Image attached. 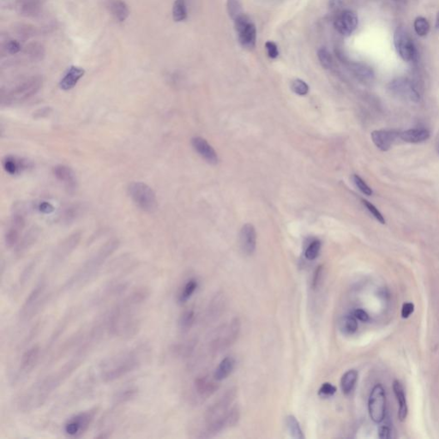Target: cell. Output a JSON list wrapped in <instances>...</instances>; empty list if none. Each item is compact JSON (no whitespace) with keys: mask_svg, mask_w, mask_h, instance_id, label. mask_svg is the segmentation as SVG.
Listing matches in <instances>:
<instances>
[{"mask_svg":"<svg viewBox=\"0 0 439 439\" xmlns=\"http://www.w3.org/2000/svg\"><path fill=\"white\" fill-rule=\"evenodd\" d=\"M239 243L245 255H252L257 246V233L253 225L247 223L243 226L239 234Z\"/></svg>","mask_w":439,"mask_h":439,"instance_id":"obj_15","label":"cell"},{"mask_svg":"<svg viewBox=\"0 0 439 439\" xmlns=\"http://www.w3.org/2000/svg\"><path fill=\"white\" fill-rule=\"evenodd\" d=\"M41 349L38 346H33L22 354L19 366L14 377V382H18L32 372L40 358Z\"/></svg>","mask_w":439,"mask_h":439,"instance_id":"obj_11","label":"cell"},{"mask_svg":"<svg viewBox=\"0 0 439 439\" xmlns=\"http://www.w3.org/2000/svg\"><path fill=\"white\" fill-rule=\"evenodd\" d=\"M35 268V264H33L32 263V264H30V265L28 266L27 268H25L24 270H23L22 276L20 277V287H21V286H23V285L29 281L30 276L32 274L33 268Z\"/></svg>","mask_w":439,"mask_h":439,"instance_id":"obj_52","label":"cell"},{"mask_svg":"<svg viewBox=\"0 0 439 439\" xmlns=\"http://www.w3.org/2000/svg\"><path fill=\"white\" fill-rule=\"evenodd\" d=\"M87 350L85 347H81L71 361L57 371L34 383L18 399V409L22 412H30L42 406L61 383L78 368Z\"/></svg>","mask_w":439,"mask_h":439,"instance_id":"obj_1","label":"cell"},{"mask_svg":"<svg viewBox=\"0 0 439 439\" xmlns=\"http://www.w3.org/2000/svg\"><path fill=\"white\" fill-rule=\"evenodd\" d=\"M265 47L268 52V57L271 59H277L279 55V51L277 47V44L273 41H267L265 44Z\"/></svg>","mask_w":439,"mask_h":439,"instance_id":"obj_51","label":"cell"},{"mask_svg":"<svg viewBox=\"0 0 439 439\" xmlns=\"http://www.w3.org/2000/svg\"><path fill=\"white\" fill-rule=\"evenodd\" d=\"M320 249H321V242L319 240L312 241L306 250V253H305L306 258L308 260H314L319 254Z\"/></svg>","mask_w":439,"mask_h":439,"instance_id":"obj_43","label":"cell"},{"mask_svg":"<svg viewBox=\"0 0 439 439\" xmlns=\"http://www.w3.org/2000/svg\"><path fill=\"white\" fill-rule=\"evenodd\" d=\"M119 241L117 239H112L100 247L94 255L91 256L76 273L65 282L64 290L71 291L84 287L87 284L95 275L97 274L100 267L103 265L106 259L114 253L118 247Z\"/></svg>","mask_w":439,"mask_h":439,"instance_id":"obj_4","label":"cell"},{"mask_svg":"<svg viewBox=\"0 0 439 439\" xmlns=\"http://www.w3.org/2000/svg\"><path fill=\"white\" fill-rule=\"evenodd\" d=\"M149 297V292L141 288L130 293L120 302L109 315L106 328L109 333L129 337L136 333L139 328V311Z\"/></svg>","mask_w":439,"mask_h":439,"instance_id":"obj_2","label":"cell"},{"mask_svg":"<svg viewBox=\"0 0 439 439\" xmlns=\"http://www.w3.org/2000/svg\"><path fill=\"white\" fill-rule=\"evenodd\" d=\"M414 311H415V305L414 304L410 303V302L403 304L402 308H401V317L402 318H408Z\"/></svg>","mask_w":439,"mask_h":439,"instance_id":"obj_53","label":"cell"},{"mask_svg":"<svg viewBox=\"0 0 439 439\" xmlns=\"http://www.w3.org/2000/svg\"><path fill=\"white\" fill-rule=\"evenodd\" d=\"M437 153H438V155H439V141H438V144H437Z\"/></svg>","mask_w":439,"mask_h":439,"instance_id":"obj_58","label":"cell"},{"mask_svg":"<svg viewBox=\"0 0 439 439\" xmlns=\"http://www.w3.org/2000/svg\"><path fill=\"white\" fill-rule=\"evenodd\" d=\"M336 392V388L334 385H331L330 382H325L322 385V387L320 388L318 395L323 398H328V397L334 396Z\"/></svg>","mask_w":439,"mask_h":439,"instance_id":"obj_47","label":"cell"},{"mask_svg":"<svg viewBox=\"0 0 439 439\" xmlns=\"http://www.w3.org/2000/svg\"><path fill=\"white\" fill-rule=\"evenodd\" d=\"M173 17L175 22H183L187 18V9L184 0H175L173 8Z\"/></svg>","mask_w":439,"mask_h":439,"instance_id":"obj_36","label":"cell"},{"mask_svg":"<svg viewBox=\"0 0 439 439\" xmlns=\"http://www.w3.org/2000/svg\"><path fill=\"white\" fill-rule=\"evenodd\" d=\"M334 25L342 36H350L358 26V16L355 12L349 10L342 11L336 16Z\"/></svg>","mask_w":439,"mask_h":439,"instance_id":"obj_13","label":"cell"},{"mask_svg":"<svg viewBox=\"0 0 439 439\" xmlns=\"http://www.w3.org/2000/svg\"><path fill=\"white\" fill-rule=\"evenodd\" d=\"M25 52L31 58V60L35 61H40L45 56L44 46L38 42L30 43L25 49Z\"/></svg>","mask_w":439,"mask_h":439,"instance_id":"obj_37","label":"cell"},{"mask_svg":"<svg viewBox=\"0 0 439 439\" xmlns=\"http://www.w3.org/2000/svg\"><path fill=\"white\" fill-rule=\"evenodd\" d=\"M414 26H415V32L418 36L424 37V36L428 35L429 31H430V24L425 17H422V16L417 17L415 19Z\"/></svg>","mask_w":439,"mask_h":439,"instance_id":"obj_38","label":"cell"},{"mask_svg":"<svg viewBox=\"0 0 439 439\" xmlns=\"http://www.w3.org/2000/svg\"><path fill=\"white\" fill-rule=\"evenodd\" d=\"M198 282H197V280H189V281L184 285V287L182 288L180 293H179V296H178V302H179V304L186 303V302L191 298V296L193 295V293H195V291L197 290V288H198Z\"/></svg>","mask_w":439,"mask_h":439,"instance_id":"obj_32","label":"cell"},{"mask_svg":"<svg viewBox=\"0 0 439 439\" xmlns=\"http://www.w3.org/2000/svg\"><path fill=\"white\" fill-rule=\"evenodd\" d=\"M394 44L400 57L405 61H413L416 56L415 44L408 33L402 28H398L394 36Z\"/></svg>","mask_w":439,"mask_h":439,"instance_id":"obj_12","label":"cell"},{"mask_svg":"<svg viewBox=\"0 0 439 439\" xmlns=\"http://www.w3.org/2000/svg\"><path fill=\"white\" fill-rule=\"evenodd\" d=\"M352 181L355 184L356 187L358 188L359 190H361V193H363V194L366 196L372 195L371 188L359 175L354 174L352 176Z\"/></svg>","mask_w":439,"mask_h":439,"instance_id":"obj_44","label":"cell"},{"mask_svg":"<svg viewBox=\"0 0 439 439\" xmlns=\"http://www.w3.org/2000/svg\"><path fill=\"white\" fill-rule=\"evenodd\" d=\"M55 178L61 182L69 191H75L77 188V179L75 172L68 166L58 165L52 169Z\"/></svg>","mask_w":439,"mask_h":439,"instance_id":"obj_16","label":"cell"},{"mask_svg":"<svg viewBox=\"0 0 439 439\" xmlns=\"http://www.w3.org/2000/svg\"><path fill=\"white\" fill-rule=\"evenodd\" d=\"M389 91L396 97L409 100L415 103L420 102L421 99L420 90L415 81L408 78L399 77L391 81L388 86Z\"/></svg>","mask_w":439,"mask_h":439,"instance_id":"obj_9","label":"cell"},{"mask_svg":"<svg viewBox=\"0 0 439 439\" xmlns=\"http://www.w3.org/2000/svg\"><path fill=\"white\" fill-rule=\"evenodd\" d=\"M323 267L320 266L317 267L316 271H315L314 276H313V280H312V288L313 289H317L320 286V283L323 281Z\"/></svg>","mask_w":439,"mask_h":439,"instance_id":"obj_49","label":"cell"},{"mask_svg":"<svg viewBox=\"0 0 439 439\" xmlns=\"http://www.w3.org/2000/svg\"><path fill=\"white\" fill-rule=\"evenodd\" d=\"M105 6L109 13L119 22H125L130 15V10L124 0H106Z\"/></svg>","mask_w":439,"mask_h":439,"instance_id":"obj_21","label":"cell"},{"mask_svg":"<svg viewBox=\"0 0 439 439\" xmlns=\"http://www.w3.org/2000/svg\"><path fill=\"white\" fill-rule=\"evenodd\" d=\"M436 27H437V29L439 30V12L437 13V15H436Z\"/></svg>","mask_w":439,"mask_h":439,"instance_id":"obj_57","label":"cell"},{"mask_svg":"<svg viewBox=\"0 0 439 439\" xmlns=\"http://www.w3.org/2000/svg\"><path fill=\"white\" fill-rule=\"evenodd\" d=\"M369 415L375 423H381L386 414V393L382 385H377L372 389L368 401Z\"/></svg>","mask_w":439,"mask_h":439,"instance_id":"obj_10","label":"cell"},{"mask_svg":"<svg viewBox=\"0 0 439 439\" xmlns=\"http://www.w3.org/2000/svg\"><path fill=\"white\" fill-rule=\"evenodd\" d=\"M84 69L78 66H71L60 80V89L65 91L72 90L80 81V79L84 76Z\"/></svg>","mask_w":439,"mask_h":439,"instance_id":"obj_23","label":"cell"},{"mask_svg":"<svg viewBox=\"0 0 439 439\" xmlns=\"http://www.w3.org/2000/svg\"><path fill=\"white\" fill-rule=\"evenodd\" d=\"M2 166H3L4 170L7 174L14 176V175L22 174V172L27 170L28 168L31 167V163L22 158L13 156V155H7L2 160Z\"/></svg>","mask_w":439,"mask_h":439,"instance_id":"obj_19","label":"cell"},{"mask_svg":"<svg viewBox=\"0 0 439 439\" xmlns=\"http://www.w3.org/2000/svg\"><path fill=\"white\" fill-rule=\"evenodd\" d=\"M96 409L89 410L75 415L65 421L63 431L65 436L71 438H78L83 436L93 422Z\"/></svg>","mask_w":439,"mask_h":439,"instance_id":"obj_7","label":"cell"},{"mask_svg":"<svg viewBox=\"0 0 439 439\" xmlns=\"http://www.w3.org/2000/svg\"><path fill=\"white\" fill-rule=\"evenodd\" d=\"M228 15L233 21L243 14L241 3L239 0H228L227 3Z\"/></svg>","mask_w":439,"mask_h":439,"instance_id":"obj_41","label":"cell"},{"mask_svg":"<svg viewBox=\"0 0 439 439\" xmlns=\"http://www.w3.org/2000/svg\"><path fill=\"white\" fill-rule=\"evenodd\" d=\"M240 46L246 50L255 48L257 41V30L253 22L250 23L242 32L238 34Z\"/></svg>","mask_w":439,"mask_h":439,"instance_id":"obj_29","label":"cell"},{"mask_svg":"<svg viewBox=\"0 0 439 439\" xmlns=\"http://www.w3.org/2000/svg\"><path fill=\"white\" fill-rule=\"evenodd\" d=\"M21 49H22L21 44L18 41H14V40L7 41L6 45H5V50H6V52L9 53V54H16V53H18L21 51Z\"/></svg>","mask_w":439,"mask_h":439,"instance_id":"obj_48","label":"cell"},{"mask_svg":"<svg viewBox=\"0 0 439 439\" xmlns=\"http://www.w3.org/2000/svg\"><path fill=\"white\" fill-rule=\"evenodd\" d=\"M127 190L133 203L143 211L151 213L157 208L156 194L144 182H131L128 185Z\"/></svg>","mask_w":439,"mask_h":439,"instance_id":"obj_6","label":"cell"},{"mask_svg":"<svg viewBox=\"0 0 439 439\" xmlns=\"http://www.w3.org/2000/svg\"><path fill=\"white\" fill-rule=\"evenodd\" d=\"M234 366H235V361L232 357H227L224 359L214 371V378L217 381L226 379L232 373Z\"/></svg>","mask_w":439,"mask_h":439,"instance_id":"obj_30","label":"cell"},{"mask_svg":"<svg viewBox=\"0 0 439 439\" xmlns=\"http://www.w3.org/2000/svg\"><path fill=\"white\" fill-rule=\"evenodd\" d=\"M42 78L41 76H32L16 84L6 91H2L1 105L3 106H13L22 103L33 97L41 90Z\"/></svg>","mask_w":439,"mask_h":439,"instance_id":"obj_5","label":"cell"},{"mask_svg":"<svg viewBox=\"0 0 439 439\" xmlns=\"http://www.w3.org/2000/svg\"><path fill=\"white\" fill-rule=\"evenodd\" d=\"M349 70L353 76L365 84H369L374 80V72L368 65L362 63H351Z\"/></svg>","mask_w":439,"mask_h":439,"instance_id":"obj_28","label":"cell"},{"mask_svg":"<svg viewBox=\"0 0 439 439\" xmlns=\"http://www.w3.org/2000/svg\"><path fill=\"white\" fill-rule=\"evenodd\" d=\"M342 2L341 0H331L330 2V8L333 11L341 12L340 10L342 8Z\"/></svg>","mask_w":439,"mask_h":439,"instance_id":"obj_56","label":"cell"},{"mask_svg":"<svg viewBox=\"0 0 439 439\" xmlns=\"http://www.w3.org/2000/svg\"><path fill=\"white\" fill-rule=\"evenodd\" d=\"M378 436L381 439H389L392 437V431L390 426L382 425L378 429Z\"/></svg>","mask_w":439,"mask_h":439,"instance_id":"obj_54","label":"cell"},{"mask_svg":"<svg viewBox=\"0 0 439 439\" xmlns=\"http://www.w3.org/2000/svg\"><path fill=\"white\" fill-rule=\"evenodd\" d=\"M46 289V282L41 281L29 294L20 311V319L26 322L34 317L38 312L44 301Z\"/></svg>","mask_w":439,"mask_h":439,"instance_id":"obj_8","label":"cell"},{"mask_svg":"<svg viewBox=\"0 0 439 439\" xmlns=\"http://www.w3.org/2000/svg\"><path fill=\"white\" fill-rule=\"evenodd\" d=\"M286 426H287L288 433L293 438H305V436L299 426V423L293 415H288V417L286 418Z\"/></svg>","mask_w":439,"mask_h":439,"instance_id":"obj_33","label":"cell"},{"mask_svg":"<svg viewBox=\"0 0 439 439\" xmlns=\"http://www.w3.org/2000/svg\"><path fill=\"white\" fill-rule=\"evenodd\" d=\"M195 319V313L193 310H189L184 312L180 317L179 319V328H181V331H186L190 330V327L193 326Z\"/></svg>","mask_w":439,"mask_h":439,"instance_id":"obj_40","label":"cell"},{"mask_svg":"<svg viewBox=\"0 0 439 439\" xmlns=\"http://www.w3.org/2000/svg\"><path fill=\"white\" fill-rule=\"evenodd\" d=\"M146 352V347L139 346L104 360L98 366L99 379L111 382L122 378L142 366Z\"/></svg>","mask_w":439,"mask_h":439,"instance_id":"obj_3","label":"cell"},{"mask_svg":"<svg viewBox=\"0 0 439 439\" xmlns=\"http://www.w3.org/2000/svg\"><path fill=\"white\" fill-rule=\"evenodd\" d=\"M358 330V322L353 314L347 315L341 321V331L345 335H352Z\"/></svg>","mask_w":439,"mask_h":439,"instance_id":"obj_34","label":"cell"},{"mask_svg":"<svg viewBox=\"0 0 439 439\" xmlns=\"http://www.w3.org/2000/svg\"><path fill=\"white\" fill-rule=\"evenodd\" d=\"M216 382L215 378L213 380V378L209 376L198 377L194 382L196 393L198 394L201 398L209 397L213 395L219 387Z\"/></svg>","mask_w":439,"mask_h":439,"instance_id":"obj_20","label":"cell"},{"mask_svg":"<svg viewBox=\"0 0 439 439\" xmlns=\"http://www.w3.org/2000/svg\"><path fill=\"white\" fill-rule=\"evenodd\" d=\"M24 217L21 214H15L11 219V225L6 230V245L8 247H13L16 245L20 239V233L24 228Z\"/></svg>","mask_w":439,"mask_h":439,"instance_id":"obj_18","label":"cell"},{"mask_svg":"<svg viewBox=\"0 0 439 439\" xmlns=\"http://www.w3.org/2000/svg\"><path fill=\"white\" fill-rule=\"evenodd\" d=\"M44 0H16L17 12L23 16H36L42 10Z\"/></svg>","mask_w":439,"mask_h":439,"instance_id":"obj_24","label":"cell"},{"mask_svg":"<svg viewBox=\"0 0 439 439\" xmlns=\"http://www.w3.org/2000/svg\"><path fill=\"white\" fill-rule=\"evenodd\" d=\"M252 21L250 19V17L248 16H246L245 14H242L239 17H237L235 20H234V28H235L236 32L237 34H239V33L242 32L243 30L245 29V28L250 24V23H252Z\"/></svg>","mask_w":439,"mask_h":439,"instance_id":"obj_45","label":"cell"},{"mask_svg":"<svg viewBox=\"0 0 439 439\" xmlns=\"http://www.w3.org/2000/svg\"><path fill=\"white\" fill-rule=\"evenodd\" d=\"M398 139H400V132L395 130H379L371 132L373 144L381 151H389Z\"/></svg>","mask_w":439,"mask_h":439,"instance_id":"obj_14","label":"cell"},{"mask_svg":"<svg viewBox=\"0 0 439 439\" xmlns=\"http://www.w3.org/2000/svg\"><path fill=\"white\" fill-rule=\"evenodd\" d=\"M362 202H363L364 205L366 207V209H368V211L373 215V217H374L375 219L377 220V222H379L381 224H385L386 223L385 217L382 216V214L380 213L379 210L373 204H371L370 202L366 200H362Z\"/></svg>","mask_w":439,"mask_h":439,"instance_id":"obj_46","label":"cell"},{"mask_svg":"<svg viewBox=\"0 0 439 439\" xmlns=\"http://www.w3.org/2000/svg\"><path fill=\"white\" fill-rule=\"evenodd\" d=\"M36 209L39 211L43 213V214H52V212L54 211V207L52 206V204H50L46 201H41L38 203Z\"/></svg>","mask_w":439,"mask_h":439,"instance_id":"obj_50","label":"cell"},{"mask_svg":"<svg viewBox=\"0 0 439 439\" xmlns=\"http://www.w3.org/2000/svg\"><path fill=\"white\" fill-rule=\"evenodd\" d=\"M291 89L296 95H306L309 92V86L308 84L301 79H295L292 81Z\"/></svg>","mask_w":439,"mask_h":439,"instance_id":"obj_42","label":"cell"},{"mask_svg":"<svg viewBox=\"0 0 439 439\" xmlns=\"http://www.w3.org/2000/svg\"><path fill=\"white\" fill-rule=\"evenodd\" d=\"M317 57L319 60L320 64L323 68L328 70L333 65V59L331 56V52L325 47H321L317 52Z\"/></svg>","mask_w":439,"mask_h":439,"instance_id":"obj_39","label":"cell"},{"mask_svg":"<svg viewBox=\"0 0 439 439\" xmlns=\"http://www.w3.org/2000/svg\"><path fill=\"white\" fill-rule=\"evenodd\" d=\"M136 395H138V389L136 388H127V389H125V390H123L117 394L116 396L114 397V401H115L116 405L117 404L122 405V404L132 401L133 399L136 397Z\"/></svg>","mask_w":439,"mask_h":439,"instance_id":"obj_35","label":"cell"},{"mask_svg":"<svg viewBox=\"0 0 439 439\" xmlns=\"http://www.w3.org/2000/svg\"><path fill=\"white\" fill-rule=\"evenodd\" d=\"M191 145L198 155H200L201 157L204 158V160L209 164L215 165L219 161L216 152L214 151L213 147L203 138L200 136L193 138L191 139Z\"/></svg>","mask_w":439,"mask_h":439,"instance_id":"obj_17","label":"cell"},{"mask_svg":"<svg viewBox=\"0 0 439 439\" xmlns=\"http://www.w3.org/2000/svg\"><path fill=\"white\" fill-rule=\"evenodd\" d=\"M430 139V132L425 128H414L400 132V139L408 144H421Z\"/></svg>","mask_w":439,"mask_h":439,"instance_id":"obj_26","label":"cell"},{"mask_svg":"<svg viewBox=\"0 0 439 439\" xmlns=\"http://www.w3.org/2000/svg\"><path fill=\"white\" fill-rule=\"evenodd\" d=\"M353 316L357 318V319L360 320L361 322H364V323H366V322H368L369 321V315L366 311H364L363 309H357L353 312Z\"/></svg>","mask_w":439,"mask_h":439,"instance_id":"obj_55","label":"cell"},{"mask_svg":"<svg viewBox=\"0 0 439 439\" xmlns=\"http://www.w3.org/2000/svg\"><path fill=\"white\" fill-rule=\"evenodd\" d=\"M239 328H240V324H239V320H233V322L230 323V325L228 326V328L223 330V335L220 336L218 339L215 340L214 345L216 346L217 348H223L224 349L225 347L232 344L235 341L236 337L238 336Z\"/></svg>","mask_w":439,"mask_h":439,"instance_id":"obj_22","label":"cell"},{"mask_svg":"<svg viewBox=\"0 0 439 439\" xmlns=\"http://www.w3.org/2000/svg\"><path fill=\"white\" fill-rule=\"evenodd\" d=\"M79 241V235L74 234L73 236H71L67 240H65L55 252L54 257L52 258V265H59L63 260H65V258H67V256L70 255L74 248L76 246V244Z\"/></svg>","mask_w":439,"mask_h":439,"instance_id":"obj_25","label":"cell"},{"mask_svg":"<svg viewBox=\"0 0 439 439\" xmlns=\"http://www.w3.org/2000/svg\"><path fill=\"white\" fill-rule=\"evenodd\" d=\"M358 380V371L356 370H349L342 376L341 380V387L345 395L351 393L355 387L356 382Z\"/></svg>","mask_w":439,"mask_h":439,"instance_id":"obj_31","label":"cell"},{"mask_svg":"<svg viewBox=\"0 0 439 439\" xmlns=\"http://www.w3.org/2000/svg\"><path fill=\"white\" fill-rule=\"evenodd\" d=\"M393 391L399 405V420L403 421L407 418L408 407H407V399H406V394L404 391L403 386L398 380L394 381Z\"/></svg>","mask_w":439,"mask_h":439,"instance_id":"obj_27","label":"cell"}]
</instances>
